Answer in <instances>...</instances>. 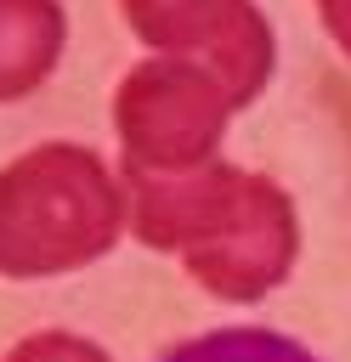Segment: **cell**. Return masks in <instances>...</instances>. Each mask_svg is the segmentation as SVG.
I'll use <instances>...</instances> for the list:
<instances>
[{"label": "cell", "mask_w": 351, "mask_h": 362, "mask_svg": "<svg viewBox=\"0 0 351 362\" xmlns=\"http://www.w3.org/2000/svg\"><path fill=\"white\" fill-rule=\"evenodd\" d=\"M125 181L136 238L176 249L209 294L260 300L289 277L300 226L277 181L209 158L192 170H125Z\"/></svg>", "instance_id": "1"}, {"label": "cell", "mask_w": 351, "mask_h": 362, "mask_svg": "<svg viewBox=\"0 0 351 362\" xmlns=\"http://www.w3.org/2000/svg\"><path fill=\"white\" fill-rule=\"evenodd\" d=\"M125 192L91 147H34L0 170V277H57L113 249Z\"/></svg>", "instance_id": "2"}, {"label": "cell", "mask_w": 351, "mask_h": 362, "mask_svg": "<svg viewBox=\"0 0 351 362\" xmlns=\"http://www.w3.org/2000/svg\"><path fill=\"white\" fill-rule=\"evenodd\" d=\"M232 96L215 74L181 57H153L125 74L113 124L125 141V170H192L215 153Z\"/></svg>", "instance_id": "3"}, {"label": "cell", "mask_w": 351, "mask_h": 362, "mask_svg": "<svg viewBox=\"0 0 351 362\" xmlns=\"http://www.w3.org/2000/svg\"><path fill=\"white\" fill-rule=\"evenodd\" d=\"M125 23L153 51L215 74L232 107L255 102L272 79V28L249 0H125Z\"/></svg>", "instance_id": "4"}, {"label": "cell", "mask_w": 351, "mask_h": 362, "mask_svg": "<svg viewBox=\"0 0 351 362\" xmlns=\"http://www.w3.org/2000/svg\"><path fill=\"white\" fill-rule=\"evenodd\" d=\"M62 51V6L57 0H0V102L28 96Z\"/></svg>", "instance_id": "5"}, {"label": "cell", "mask_w": 351, "mask_h": 362, "mask_svg": "<svg viewBox=\"0 0 351 362\" xmlns=\"http://www.w3.org/2000/svg\"><path fill=\"white\" fill-rule=\"evenodd\" d=\"M159 362H317V356L300 339L272 334V328H215V334L170 345Z\"/></svg>", "instance_id": "6"}, {"label": "cell", "mask_w": 351, "mask_h": 362, "mask_svg": "<svg viewBox=\"0 0 351 362\" xmlns=\"http://www.w3.org/2000/svg\"><path fill=\"white\" fill-rule=\"evenodd\" d=\"M6 362H108V356L79 334H28Z\"/></svg>", "instance_id": "7"}, {"label": "cell", "mask_w": 351, "mask_h": 362, "mask_svg": "<svg viewBox=\"0 0 351 362\" xmlns=\"http://www.w3.org/2000/svg\"><path fill=\"white\" fill-rule=\"evenodd\" d=\"M317 11H323V28L340 40V51L351 57V0H317Z\"/></svg>", "instance_id": "8"}]
</instances>
